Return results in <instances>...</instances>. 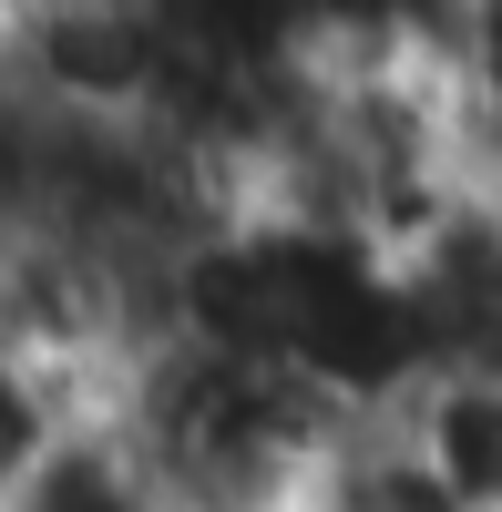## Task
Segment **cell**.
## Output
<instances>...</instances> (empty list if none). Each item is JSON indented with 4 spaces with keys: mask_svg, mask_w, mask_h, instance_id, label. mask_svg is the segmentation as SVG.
<instances>
[{
    "mask_svg": "<svg viewBox=\"0 0 502 512\" xmlns=\"http://www.w3.org/2000/svg\"><path fill=\"white\" fill-rule=\"evenodd\" d=\"M0 512H164V502L144 482V461L113 441V420L82 410L21 482H0Z\"/></svg>",
    "mask_w": 502,
    "mask_h": 512,
    "instance_id": "cell-2",
    "label": "cell"
},
{
    "mask_svg": "<svg viewBox=\"0 0 502 512\" xmlns=\"http://www.w3.org/2000/svg\"><path fill=\"white\" fill-rule=\"evenodd\" d=\"M93 410L144 461L164 512H308V492L359 431L298 369L226 349L205 328H144Z\"/></svg>",
    "mask_w": 502,
    "mask_h": 512,
    "instance_id": "cell-1",
    "label": "cell"
}]
</instances>
